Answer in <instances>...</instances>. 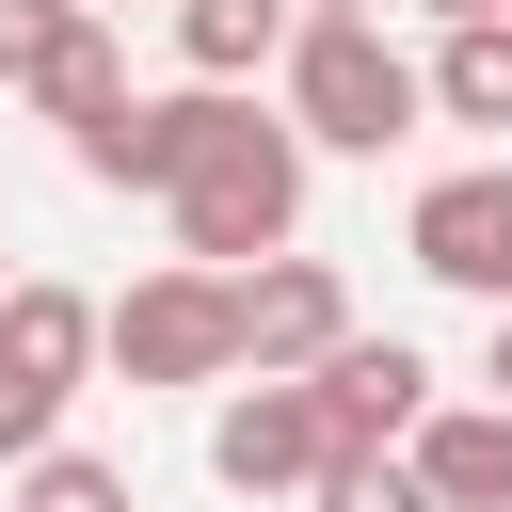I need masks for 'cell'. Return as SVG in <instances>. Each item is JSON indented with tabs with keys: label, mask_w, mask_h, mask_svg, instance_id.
<instances>
[{
	"label": "cell",
	"mask_w": 512,
	"mask_h": 512,
	"mask_svg": "<svg viewBox=\"0 0 512 512\" xmlns=\"http://www.w3.org/2000/svg\"><path fill=\"white\" fill-rule=\"evenodd\" d=\"M320 464H336L320 384H240V400L208 416V480H224V496H320Z\"/></svg>",
	"instance_id": "obj_7"
},
{
	"label": "cell",
	"mask_w": 512,
	"mask_h": 512,
	"mask_svg": "<svg viewBox=\"0 0 512 512\" xmlns=\"http://www.w3.org/2000/svg\"><path fill=\"white\" fill-rule=\"evenodd\" d=\"M16 512H128V464H96V448H32V464H16Z\"/></svg>",
	"instance_id": "obj_15"
},
{
	"label": "cell",
	"mask_w": 512,
	"mask_h": 512,
	"mask_svg": "<svg viewBox=\"0 0 512 512\" xmlns=\"http://www.w3.org/2000/svg\"><path fill=\"white\" fill-rule=\"evenodd\" d=\"M96 368H128V384H240V288L192 272V256L112 288L96 304Z\"/></svg>",
	"instance_id": "obj_3"
},
{
	"label": "cell",
	"mask_w": 512,
	"mask_h": 512,
	"mask_svg": "<svg viewBox=\"0 0 512 512\" xmlns=\"http://www.w3.org/2000/svg\"><path fill=\"white\" fill-rule=\"evenodd\" d=\"M304 384H320L336 448H416V416H432V352H416V336H336Z\"/></svg>",
	"instance_id": "obj_9"
},
{
	"label": "cell",
	"mask_w": 512,
	"mask_h": 512,
	"mask_svg": "<svg viewBox=\"0 0 512 512\" xmlns=\"http://www.w3.org/2000/svg\"><path fill=\"white\" fill-rule=\"evenodd\" d=\"M96 384V304L64 288V272H16L0 288V464H32V448H64V400Z\"/></svg>",
	"instance_id": "obj_4"
},
{
	"label": "cell",
	"mask_w": 512,
	"mask_h": 512,
	"mask_svg": "<svg viewBox=\"0 0 512 512\" xmlns=\"http://www.w3.org/2000/svg\"><path fill=\"white\" fill-rule=\"evenodd\" d=\"M432 112L448 128H512V16H480V32L432 48Z\"/></svg>",
	"instance_id": "obj_13"
},
{
	"label": "cell",
	"mask_w": 512,
	"mask_h": 512,
	"mask_svg": "<svg viewBox=\"0 0 512 512\" xmlns=\"http://www.w3.org/2000/svg\"><path fill=\"white\" fill-rule=\"evenodd\" d=\"M96 16H128V0H96ZM160 16H176V0H160Z\"/></svg>",
	"instance_id": "obj_20"
},
{
	"label": "cell",
	"mask_w": 512,
	"mask_h": 512,
	"mask_svg": "<svg viewBox=\"0 0 512 512\" xmlns=\"http://www.w3.org/2000/svg\"><path fill=\"white\" fill-rule=\"evenodd\" d=\"M416 112H432V64L384 48V16H304L288 32V128L304 144L384 160V144H416Z\"/></svg>",
	"instance_id": "obj_2"
},
{
	"label": "cell",
	"mask_w": 512,
	"mask_h": 512,
	"mask_svg": "<svg viewBox=\"0 0 512 512\" xmlns=\"http://www.w3.org/2000/svg\"><path fill=\"white\" fill-rule=\"evenodd\" d=\"M240 112H256V96H224V80L128 96V112H96V128H80V176H96V192H176V176H192V160H208Z\"/></svg>",
	"instance_id": "obj_6"
},
{
	"label": "cell",
	"mask_w": 512,
	"mask_h": 512,
	"mask_svg": "<svg viewBox=\"0 0 512 512\" xmlns=\"http://www.w3.org/2000/svg\"><path fill=\"white\" fill-rule=\"evenodd\" d=\"M400 256L464 304H512V160H448L416 208H400Z\"/></svg>",
	"instance_id": "obj_5"
},
{
	"label": "cell",
	"mask_w": 512,
	"mask_h": 512,
	"mask_svg": "<svg viewBox=\"0 0 512 512\" xmlns=\"http://www.w3.org/2000/svg\"><path fill=\"white\" fill-rule=\"evenodd\" d=\"M304 512H432V480H416V448H336Z\"/></svg>",
	"instance_id": "obj_14"
},
{
	"label": "cell",
	"mask_w": 512,
	"mask_h": 512,
	"mask_svg": "<svg viewBox=\"0 0 512 512\" xmlns=\"http://www.w3.org/2000/svg\"><path fill=\"white\" fill-rule=\"evenodd\" d=\"M80 16H96V0H0V96H32V64H48Z\"/></svg>",
	"instance_id": "obj_16"
},
{
	"label": "cell",
	"mask_w": 512,
	"mask_h": 512,
	"mask_svg": "<svg viewBox=\"0 0 512 512\" xmlns=\"http://www.w3.org/2000/svg\"><path fill=\"white\" fill-rule=\"evenodd\" d=\"M416 480H432V512H512V400H432Z\"/></svg>",
	"instance_id": "obj_10"
},
{
	"label": "cell",
	"mask_w": 512,
	"mask_h": 512,
	"mask_svg": "<svg viewBox=\"0 0 512 512\" xmlns=\"http://www.w3.org/2000/svg\"><path fill=\"white\" fill-rule=\"evenodd\" d=\"M32 112H48L64 144H80L96 112H128V48H112V16H80V32H64L48 64H32Z\"/></svg>",
	"instance_id": "obj_12"
},
{
	"label": "cell",
	"mask_w": 512,
	"mask_h": 512,
	"mask_svg": "<svg viewBox=\"0 0 512 512\" xmlns=\"http://www.w3.org/2000/svg\"><path fill=\"white\" fill-rule=\"evenodd\" d=\"M416 16H432V32H480V16H512V0H416Z\"/></svg>",
	"instance_id": "obj_18"
},
{
	"label": "cell",
	"mask_w": 512,
	"mask_h": 512,
	"mask_svg": "<svg viewBox=\"0 0 512 512\" xmlns=\"http://www.w3.org/2000/svg\"><path fill=\"white\" fill-rule=\"evenodd\" d=\"M288 32H304V0H176V64L224 96H256V64H288Z\"/></svg>",
	"instance_id": "obj_11"
},
{
	"label": "cell",
	"mask_w": 512,
	"mask_h": 512,
	"mask_svg": "<svg viewBox=\"0 0 512 512\" xmlns=\"http://www.w3.org/2000/svg\"><path fill=\"white\" fill-rule=\"evenodd\" d=\"M480 400H512V304H496V336H480Z\"/></svg>",
	"instance_id": "obj_17"
},
{
	"label": "cell",
	"mask_w": 512,
	"mask_h": 512,
	"mask_svg": "<svg viewBox=\"0 0 512 512\" xmlns=\"http://www.w3.org/2000/svg\"><path fill=\"white\" fill-rule=\"evenodd\" d=\"M304 160H320V144H304L288 112H240V128L160 192V208H176V256H192V272H256V256H288V240H304Z\"/></svg>",
	"instance_id": "obj_1"
},
{
	"label": "cell",
	"mask_w": 512,
	"mask_h": 512,
	"mask_svg": "<svg viewBox=\"0 0 512 512\" xmlns=\"http://www.w3.org/2000/svg\"><path fill=\"white\" fill-rule=\"evenodd\" d=\"M240 288V368L256 384H304L336 336H352V288L320 272V256H256V272H224Z\"/></svg>",
	"instance_id": "obj_8"
},
{
	"label": "cell",
	"mask_w": 512,
	"mask_h": 512,
	"mask_svg": "<svg viewBox=\"0 0 512 512\" xmlns=\"http://www.w3.org/2000/svg\"><path fill=\"white\" fill-rule=\"evenodd\" d=\"M304 16H384V0H304Z\"/></svg>",
	"instance_id": "obj_19"
}]
</instances>
